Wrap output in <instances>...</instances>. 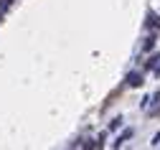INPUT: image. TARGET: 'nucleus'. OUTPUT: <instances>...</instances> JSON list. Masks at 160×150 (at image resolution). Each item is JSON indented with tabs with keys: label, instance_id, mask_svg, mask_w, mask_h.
<instances>
[{
	"label": "nucleus",
	"instance_id": "nucleus-1",
	"mask_svg": "<svg viewBox=\"0 0 160 150\" xmlns=\"http://www.w3.org/2000/svg\"><path fill=\"white\" fill-rule=\"evenodd\" d=\"M127 84L130 87H140V84H142V76H140L137 71H132V74H127Z\"/></svg>",
	"mask_w": 160,
	"mask_h": 150
},
{
	"label": "nucleus",
	"instance_id": "nucleus-2",
	"mask_svg": "<svg viewBox=\"0 0 160 150\" xmlns=\"http://www.w3.org/2000/svg\"><path fill=\"white\" fill-rule=\"evenodd\" d=\"M150 69H152L155 74H160V56H155V59L150 61Z\"/></svg>",
	"mask_w": 160,
	"mask_h": 150
},
{
	"label": "nucleus",
	"instance_id": "nucleus-3",
	"mask_svg": "<svg viewBox=\"0 0 160 150\" xmlns=\"http://www.w3.org/2000/svg\"><path fill=\"white\" fill-rule=\"evenodd\" d=\"M152 44H155V38H152V36H150V38H148V41H145V49H148V51H150V49H152Z\"/></svg>",
	"mask_w": 160,
	"mask_h": 150
},
{
	"label": "nucleus",
	"instance_id": "nucleus-4",
	"mask_svg": "<svg viewBox=\"0 0 160 150\" xmlns=\"http://www.w3.org/2000/svg\"><path fill=\"white\" fill-rule=\"evenodd\" d=\"M8 5H13V0H3V8H8Z\"/></svg>",
	"mask_w": 160,
	"mask_h": 150
}]
</instances>
